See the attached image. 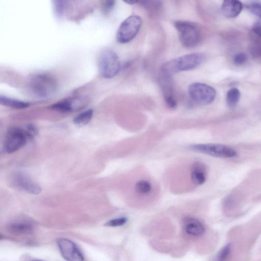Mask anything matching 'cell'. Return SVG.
<instances>
[{"label": "cell", "instance_id": "obj_1", "mask_svg": "<svg viewBox=\"0 0 261 261\" xmlns=\"http://www.w3.org/2000/svg\"><path fill=\"white\" fill-rule=\"evenodd\" d=\"M204 60V56L200 53L185 55L163 63L161 73L171 77L177 73L197 68Z\"/></svg>", "mask_w": 261, "mask_h": 261}, {"label": "cell", "instance_id": "obj_2", "mask_svg": "<svg viewBox=\"0 0 261 261\" xmlns=\"http://www.w3.org/2000/svg\"><path fill=\"white\" fill-rule=\"evenodd\" d=\"M29 88L33 96L44 100L49 99L55 93L57 84L52 76L46 74H38L31 78Z\"/></svg>", "mask_w": 261, "mask_h": 261}, {"label": "cell", "instance_id": "obj_3", "mask_svg": "<svg viewBox=\"0 0 261 261\" xmlns=\"http://www.w3.org/2000/svg\"><path fill=\"white\" fill-rule=\"evenodd\" d=\"M99 69L104 78L114 77L120 69V62L116 53L111 50L103 51L99 58Z\"/></svg>", "mask_w": 261, "mask_h": 261}, {"label": "cell", "instance_id": "obj_4", "mask_svg": "<svg viewBox=\"0 0 261 261\" xmlns=\"http://www.w3.org/2000/svg\"><path fill=\"white\" fill-rule=\"evenodd\" d=\"M174 25L179 33L182 44L188 48L198 45L201 40V33L198 27L193 23L184 21H178Z\"/></svg>", "mask_w": 261, "mask_h": 261}, {"label": "cell", "instance_id": "obj_5", "mask_svg": "<svg viewBox=\"0 0 261 261\" xmlns=\"http://www.w3.org/2000/svg\"><path fill=\"white\" fill-rule=\"evenodd\" d=\"M142 23V19L139 16L134 15L126 19L120 24L117 31V41L126 44L133 40L139 32Z\"/></svg>", "mask_w": 261, "mask_h": 261}, {"label": "cell", "instance_id": "obj_6", "mask_svg": "<svg viewBox=\"0 0 261 261\" xmlns=\"http://www.w3.org/2000/svg\"><path fill=\"white\" fill-rule=\"evenodd\" d=\"M190 97L195 103L206 105L212 103L216 96L215 90L210 85L201 83H194L188 89Z\"/></svg>", "mask_w": 261, "mask_h": 261}, {"label": "cell", "instance_id": "obj_7", "mask_svg": "<svg viewBox=\"0 0 261 261\" xmlns=\"http://www.w3.org/2000/svg\"><path fill=\"white\" fill-rule=\"evenodd\" d=\"M189 149L197 152L221 158H230L236 156V152L232 148L220 144H207L193 145Z\"/></svg>", "mask_w": 261, "mask_h": 261}, {"label": "cell", "instance_id": "obj_8", "mask_svg": "<svg viewBox=\"0 0 261 261\" xmlns=\"http://www.w3.org/2000/svg\"><path fill=\"white\" fill-rule=\"evenodd\" d=\"M28 139L30 138L26 130L18 127L11 128L6 138L5 152L11 154L18 151L26 145Z\"/></svg>", "mask_w": 261, "mask_h": 261}, {"label": "cell", "instance_id": "obj_9", "mask_svg": "<svg viewBox=\"0 0 261 261\" xmlns=\"http://www.w3.org/2000/svg\"><path fill=\"white\" fill-rule=\"evenodd\" d=\"M57 245L63 257L67 261H83L84 256L77 245L66 238H60Z\"/></svg>", "mask_w": 261, "mask_h": 261}, {"label": "cell", "instance_id": "obj_10", "mask_svg": "<svg viewBox=\"0 0 261 261\" xmlns=\"http://www.w3.org/2000/svg\"><path fill=\"white\" fill-rule=\"evenodd\" d=\"M89 103L87 98L82 97H76L63 100L52 106V110L61 112H71L83 109Z\"/></svg>", "mask_w": 261, "mask_h": 261}, {"label": "cell", "instance_id": "obj_11", "mask_svg": "<svg viewBox=\"0 0 261 261\" xmlns=\"http://www.w3.org/2000/svg\"><path fill=\"white\" fill-rule=\"evenodd\" d=\"M159 83L166 105L171 109L176 108L177 104L175 97L171 77L161 73Z\"/></svg>", "mask_w": 261, "mask_h": 261}, {"label": "cell", "instance_id": "obj_12", "mask_svg": "<svg viewBox=\"0 0 261 261\" xmlns=\"http://www.w3.org/2000/svg\"><path fill=\"white\" fill-rule=\"evenodd\" d=\"M15 181L19 188L28 193L37 194L41 190L40 187L26 174L17 173L15 177Z\"/></svg>", "mask_w": 261, "mask_h": 261}, {"label": "cell", "instance_id": "obj_13", "mask_svg": "<svg viewBox=\"0 0 261 261\" xmlns=\"http://www.w3.org/2000/svg\"><path fill=\"white\" fill-rule=\"evenodd\" d=\"M242 9V4L236 0L225 1L222 6V12L223 15L228 18H234L238 17Z\"/></svg>", "mask_w": 261, "mask_h": 261}, {"label": "cell", "instance_id": "obj_14", "mask_svg": "<svg viewBox=\"0 0 261 261\" xmlns=\"http://www.w3.org/2000/svg\"><path fill=\"white\" fill-rule=\"evenodd\" d=\"M185 230L186 233L193 237H200L205 232V227L199 221L188 219L185 221Z\"/></svg>", "mask_w": 261, "mask_h": 261}, {"label": "cell", "instance_id": "obj_15", "mask_svg": "<svg viewBox=\"0 0 261 261\" xmlns=\"http://www.w3.org/2000/svg\"><path fill=\"white\" fill-rule=\"evenodd\" d=\"M191 179L196 185L203 184L206 179L205 166L201 162H196L192 166Z\"/></svg>", "mask_w": 261, "mask_h": 261}, {"label": "cell", "instance_id": "obj_16", "mask_svg": "<svg viewBox=\"0 0 261 261\" xmlns=\"http://www.w3.org/2000/svg\"><path fill=\"white\" fill-rule=\"evenodd\" d=\"M0 103L7 107L19 109H25L29 106L28 103L3 95L0 96Z\"/></svg>", "mask_w": 261, "mask_h": 261}, {"label": "cell", "instance_id": "obj_17", "mask_svg": "<svg viewBox=\"0 0 261 261\" xmlns=\"http://www.w3.org/2000/svg\"><path fill=\"white\" fill-rule=\"evenodd\" d=\"M93 114V110H87L77 115L73 119V122L79 126L86 125L91 120Z\"/></svg>", "mask_w": 261, "mask_h": 261}, {"label": "cell", "instance_id": "obj_18", "mask_svg": "<svg viewBox=\"0 0 261 261\" xmlns=\"http://www.w3.org/2000/svg\"><path fill=\"white\" fill-rule=\"evenodd\" d=\"M10 229L14 233L22 234L29 233L32 230V226L28 223L17 222L10 226Z\"/></svg>", "mask_w": 261, "mask_h": 261}, {"label": "cell", "instance_id": "obj_19", "mask_svg": "<svg viewBox=\"0 0 261 261\" xmlns=\"http://www.w3.org/2000/svg\"><path fill=\"white\" fill-rule=\"evenodd\" d=\"M240 92L238 89L233 88L227 93V102L228 106L233 107L236 105L240 98Z\"/></svg>", "mask_w": 261, "mask_h": 261}, {"label": "cell", "instance_id": "obj_20", "mask_svg": "<svg viewBox=\"0 0 261 261\" xmlns=\"http://www.w3.org/2000/svg\"><path fill=\"white\" fill-rule=\"evenodd\" d=\"M136 191L142 195L149 194L152 190V185L150 182L146 180H140L135 186Z\"/></svg>", "mask_w": 261, "mask_h": 261}, {"label": "cell", "instance_id": "obj_21", "mask_svg": "<svg viewBox=\"0 0 261 261\" xmlns=\"http://www.w3.org/2000/svg\"><path fill=\"white\" fill-rule=\"evenodd\" d=\"M65 3L64 1L53 2L54 12L58 17H61L63 15L65 8Z\"/></svg>", "mask_w": 261, "mask_h": 261}, {"label": "cell", "instance_id": "obj_22", "mask_svg": "<svg viewBox=\"0 0 261 261\" xmlns=\"http://www.w3.org/2000/svg\"><path fill=\"white\" fill-rule=\"evenodd\" d=\"M231 249V244L224 247L219 253L216 261H227L230 255Z\"/></svg>", "mask_w": 261, "mask_h": 261}, {"label": "cell", "instance_id": "obj_23", "mask_svg": "<svg viewBox=\"0 0 261 261\" xmlns=\"http://www.w3.org/2000/svg\"><path fill=\"white\" fill-rule=\"evenodd\" d=\"M142 5L149 11H158L161 8V5L158 2H140Z\"/></svg>", "mask_w": 261, "mask_h": 261}, {"label": "cell", "instance_id": "obj_24", "mask_svg": "<svg viewBox=\"0 0 261 261\" xmlns=\"http://www.w3.org/2000/svg\"><path fill=\"white\" fill-rule=\"evenodd\" d=\"M127 221V219L125 218L116 219L110 221L105 224V226L111 227H120L125 225Z\"/></svg>", "mask_w": 261, "mask_h": 261}, {"label": "cell", "instance_id": "obj_25", "mask_svg": "<svg viewBox=\"0 0 261 261\" xmlns=\"http://www.w3.org/2000/svg\"><path fill=\"white\" fill-rule=\"evenodd\" d=\"M249 10L252 14L261 19V3H252L249 7Z\"/></svg>", "mask_w": 261, "mask_h": 261}, {"label": "cell", "instance_id": "obj_26", "mask_svg": "<svg viewBox=\"0 0 261 261\" xmlns=\"http://www.w3.org/2000/svg\"><path fill=\"white\" fill-rule=\"evenodd\" d=\"M115 5V1H112V0H110V1H106L104 2L103 7H102V11L104 14L107 15L109 14L112 10L113 9Z\"/></svg>", "mask_w": 261, "mask_h": 261}, {"label": "cell", "instance_id": "obj_27", "mask_svg": "<svg viewBox=\"0 0 261 261\" xmlns=\"http://www.w3.org/2000/svg\"><path fill=\"white\" fill-rule=\"evenodd\" d=\"M247 60V56L244 53H240L236 54L234 58V63L238 65H242L246 62Z\"/></svg>", "mask_w": 261, "mask_h": 261}, {"label": "cell", "instance_id": "obj_28", "mask_svg": "<svg viewBox=\"0 0 261 261\" xmlns=\"http://www.w3.org/2000/svg\"><path fill=\"white\" fill-rule=\"evenodd\" d=\"M26 130L30 138L35 136L37 134V128L33 125H29L27 127Z\"/></svg>", "mask_w": 261, "mask_h": 261}, {"label": "cell", "instance_id": "obj_29", "mask_svg": "<svg viewBox=\"0 0 261 261\" xmlns=\"http://www.w3.org/2000/svg\"><path fill=\"white\" fill-rule=\"evenodd\" d=\"M252 31L257 37L261 38V25H256L254 26Z\"/></svg>", "mask_w": 261, "mask_h": 261}, {"label": "cell", "instance_id": "obj_30", "mask_svg": "<svg viewBox=\"0 0 261 261\" xmlns=\"http://www.w3.org/2000/svg\"><path fill=\"white\" fill-rule=\"evenodd\" d=\"M127 4L129 5H135L136 4H138L139 3L138 1H136V0H126V2H125Z\"/></svg>", "mask_w": 261, "mask_h": 261}, {"label": "cell", "instance_id": "obj_31", "mask_svg": "<svg viewBox=\"0 0 261 261\" xmlns=\"http://www.w3.org/2000/svg\"><path fill=\"white\" fill-rule=\"evenodd\" d=\"M32 261H43V260H32Z\"/></svg>", "mask_w": 261, "mask_h": 261}]
</instances>
